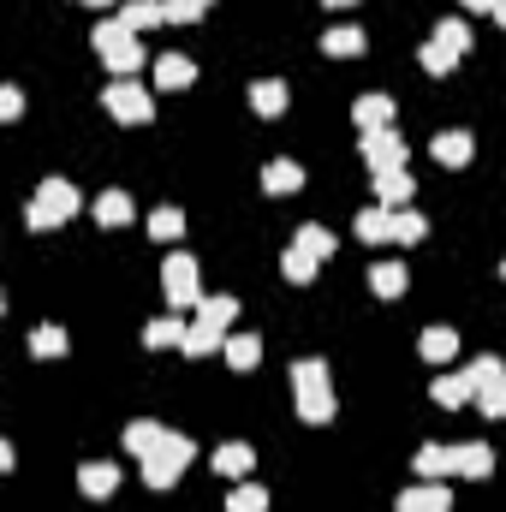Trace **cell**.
<instances>
[{
	"label": "cell",
	"instance_id": "1",
	"mask_svg": "<svg viewBox=\"0 0 506 512\" xmlns=\"http://www.w3.org/2000/svg\"><path fill=\"white\" fill-rule=\"evenodd\" d=\"M292 393H298V417L304 423H334V382H328V364L322 358H298L292 364Z\"/></svg>",
	"mask_w": 506,
	"mask_h": 512
},
{
	"label": "cell",
	"instance_id": "2",
	"mask_svg": "<svg viewBox=\"0 0 506 512\" xmlns=\"http://www.w3.org/2000/svg\"><path fill=\"white\" fill-rule=\"evenodd\" d=\"M78 209H84V197H78L72 179H42L36 197H30V209H24V227L30 233H48V227H66Z\"/></svg>",
	"mask_w": 506,
	"mask_h": 512
},
{
	"label": "cell",
	"instance_id": "3",
	"mask_svg": "<svg viewBox=\"0 0 506 512\" xmlns=\"http://www.w3.org/2000/svg\"><path fill=\"white\" fill-rule=\"evenodd\" d=\"M90 42H96V54H102V60L114 66V78H131V72L143 66V42L131 36L126 24H120V18H102Z\"/></svg>",
	"mask_w": 506,
	"mask_h": 512
},
{
	"label": "cell",
	"instance_id": "4",
	"mask_svg": "<svg viewBox=\"0 0 506 512\" xmlns=\"http://www.w3.org/2000/svg\"><path fill=\"white\" fill-rule=\"evenodd\" d=\"M161 292L173 310H197L203 304V274H197V256L191 251H173L161 262Z\"/></svg>",
	"mask_w": 506,
	"mask_h": 512
},
{
	"label": "cell",
	"instance_id": "5",
	"mask_svg": "<svg viewBox=\"0 0 506 512\" xmlns=\"http://www.w3.org/2000/svg\"><path fill=\"white\" fill-rule=\"evenodd\" d=\"M137 465H143V483H149V489H173V483L185 477V465H191V441H185V435H167V441H161L149 459H137Z\"/></svg>",
	"mask_w": 506,
	"mask_h": 512
},
{
	"label": "cell",
	"instance_id": "6",
	"mask_svg": "<svg viewBox=\"0 0 506 512\" xmlns=\"http://www.w3.org/2000/svg\"><path fill=\"white\" fill-rule=\"evenodd\" d=\"M102 108H108L120 126H149V120H155V96H149L143 84H131V78H114V84L102 90Z\"/></svg>",
	"mask_w": 506,
	"mask_h": 512
},
{
	"label": "cell",
	"instance_id": "7",
	"mask_svg": "<svg viewBox=\"0 0 506 512\" xmlns=\"http://www.w3.org/2000/svg\"><path fill=\"white\" fill-rule=\"evenodd\" d=\"M465 376H471V387H477V411H483V417H506V364L501 358L483 352Z\"/></svg>",
	"mask_w": 506,
	"mask_h": 512
},
{
	"label": "cell",
	"instance_id": "8",
	"mask_svg": "<svg viewBox=\"0 0 506 512\" xmlns=\"http://www.w3.org/2000/svg\"><path fill=\"white\" fill-rule=\"evenodd\" d=\"M364 161H370V173H393V167H405V137L387 126V131H364Z\"/></svg>",
	"mask_w": 506,
	"mask_h": 512
},
{
	"label": "cell",
	"instance_id": "9",
	"mask_svg": "<svg viewBox=\"0 0 506 512\" xmlns=\"http://www.w3.org/2000/svg\"><path fill=\"white\" fill-rule=\"evenodd\" d=\"M78 489H84L90 501H108V495L120 489V465H108V459H90V465H78Z\"/></svg>",
	"mask_w": 506,
	"mask_h": 512
},
{
	"label": "cell",
	"instance_id": "10",
	"mask_svg": "<svg viewBox=\"0 0 506 512\" xmlns=\"http://www.w3.org/2000/svg\"><path fill=\"white\" fill-rule=\"evenodd\" d=\"M417 197V179L405 173V167H393V173H376V203L381 209H405Z\"/></svg>",
	"mask_w": 506,
	"mask_h": 512
},
{
	"label": "cell",
	"instance_id": "11",
	"mask_svg": "<svg viewBox=\"0 0 506 512\" xmlns=\"http://www.w3.org/2000/svg\"><path fill=\"white\" fill-rule=\"evenodd\" d=\"M453 471L459 477H495V447H483V441H465V447H453Z\"/></svg>",
	"mask_w": 506,
	"mask_h": 512
},
{
	"label": "cell",
	"instance_id": "12",
	"mask_svg": "<svg viewBox=\"0 0 506 512\" xmlns=\"http://www.w3.org/2000/svg\"><path fill=\"white\" fill-rule=\"evenodd\" d=\"M405 286H411V274H405V262H399V256L370 262V292H376V298H399Z\"/></svg>",
	"mask_w": 506,
	"mask_h": 512
},
{
	"label": "cell",
	"instance_id": "13",
	"mask_svg": "<svg viewBox=\"0 0 506 512\" xmlns=\"http://www.w3.org/2000/svg\"><path fill=\"white\" fill-rule=\"evenodd\" d=\"M399 512H453V495H447V483H417L399 495Z\"/></svg>",
	"mask_w": 506,
	"mask_h": 512
},
{
	"label": "cell",
	"instance_id": "14",
	"mask_svg": "<svg viewBox=\"0 0 506 512\" xmlns=\"http://www.w3.org/2000/svg\"><path fill=\"white\" fill-rule=\"evenodd\" d=\"M393 114H399V108H393V96H358V102H352L358 131H387V126H393Z\"/></svg>",
	"mask_w": 506,
	"mask_h": 512
},
{
	"label": "cell",
	"instance_id": "15",
	"mask_svg": "<svg viewBox=\"0 0 506 512\" xmlns=\"http://www.w3.org/2000/svg\"><path fill=\"white\" fill-rule=\"evenodd\" d=\"M120 24H126L131 36H143V30H155V24H167V0H126V6H120Z\"/></svg>",
	"mask_w": 506,
	"mask_h": 512
},
{
	"label": "cell",
	"instance_id": "16",
	"mask_svg": "<svg viewBox=\"0 0 506 512\" xmlns=\"http://www.w3.org/2000/svg\"><path fill=\"white\" fill-rule=\"evenodd\" d=\"M167 435H173V429H161L155 417H137V423H126V453H131V459H149Z\"/></svg>",
	"mask_w": 506,
	"mask_h": 512
},
{
	"label": "cell",
	"instance_id": "17",
	"mask_svg": "<svg viewBox=\"0 0 506 512\" xmlns=\"http://www.w3.org/2000/svg\"><path fill=\"white\" fill-rule=\"evenodd\" d=\"M370 48V36L358 30V24H334L328 36H322V54H334V60H358Z\"/></svg>",
	"mask_w": 506,
	"mask_h": 512
},
{
	"label": "cell",
	"instance_id": "18",
	"mask_svg": "<svg viewBox=\"0 0 506 512\" xmlns=\"http://www.w3.org/2000/svg\"><path fill=\"white\" fill-rule=\"evenodd\" d=\"M429 155H435L441 167H465V161L477 155V143H471V131H441V137L429 143Z\"/></svg>",
	"mask_w": 506,
	"mask_h": 512
},
{
	"label": "cell",
	"instance_id": "19",
	"mask_svg": "<svg viewBox=\"0 0 506 512\" xmlns=\"http://www.w3.org/2000/svg\"><path fill=\"white\" fill-rule=\"evenodd\" d=\"M298 185H304V167H298V161H286V155H280V161H268V167H262V191H268V197H292Z\"/></svg>",
	"mask_w": 506,
	"mask_h": 512
},
{
	"label": "cell",
	"instance_id": "20",
	"mask_svg": "<svg viewBox=\"0 0 506 512\" xmlns=\"http://www.w3.org/2000/svg\"><path fill=\"white\" fill-rule=\"evenodd\" d=\"M411 471H417L423 483H441V477H453V447H441V441H429V447H417V459H411Z\"/></svg>",
	"mask_w": 506,
	"mask_h": 512
},
{
	"label": "cell",
	"instance_id": "21",
	"mask_svg": "<svg viewBox=\"0 0 506 512\" xmlns=\"http://www.w3.org/2000/svg\"><path fill=\"white\" fill-rule=\"evenodd\" d=\"M352 233L364 239V245H393V209H358V221H352Z\"/></svg>",
	"mask_w": 506,
	"mask_h": 512
},
{
	"label": "cell",
	"instance_id": "22",
	"mask_svg": "<svg viewBox=\"0 0 506 512\" xmlns=\"http://www.w3.org/2000/svg\"><path fill=\"white\" fill-rule=\"evenodd\" d=\"M155 84H161V90H191V84H197V66H191L185 54H161V60H155Z\"/></svg>",
	"mask_w": 506,
	"mask_h": 512
},
{
	"label": "cell",
	"instance_id": "23",
	"mask_svg": "<svg viewBox=\"0 0 506 512\" xmlns=\"http://www.w3.org/2000/svg\"><path fill=\"white\" fill-rule=\"evenodd\" d=\"M429 399H435L441 411H459V405H471V399H477V387H471V376L459 370V376H441V382L429 387Z\"/></svg>",
	"mask_w": 506,
	"mask_h": 512
},
{
	"label": "cell",
	"instance_id": "24",
	"mask_svg": "<svg viewBox=\"0 0 506 512\" xmlns=\"http://www.w3.org/2000/svg\"><path fill=\"white\" fill-rule=\"evenodd\" d=\"M251 465H256V453L245 447V441H227V447H215V471H221V477L245 483V477H251Z\"/></svg>",
	"mask_w": 506,
	"mask_h": 512
},
{
	"label": "cell",
	"instance_id": "25",
	"mask_svg": "<svg viewBox=\"0 0 506 512\" xmlns=\"http://www.w3.org/2000/svg\"><path fill=\"white\" fill-rule=\"evenodd\" d=\"M417 352H423L429 364H453V358H459V334H453V328H423Z\"/></svg>",
	"mask_w": 506,
	"mask_h": 512
},
{
	"label": "cell",
	"instance_id": "26",
	"mask_svg": "<svg viewBox=\"0 0 506 512\" xmlns=\"http://www.w3.org/2000/svg\"><path fill=\"white\" fill-rule=\"evenodd\" d=\"M251 108L262 114V120H280V114H286V84H280V78L251 84Z\"/></svg>",
	"mask_w": 506,
	"mask_h": 512
},
{
	"label": "cell",
	"instance_id": "27",
	"mask_svg": "<svg viewBox=\"0 0 506 512\" xmlns=\"http://www.w3.org/2000/svg\"><path fill=\"white\" fill-rule=\"evenodd\" d=\"M96 221H102V227H131L137 209H131L126 191H102V197H96Z\"/></svg>",
	"mask_w": 506,
	"mask_h": 512
},
{
	"label": "cell",
	"instance_id": "28",
	"mask_svg": "<svg viewBox=\"0 0 506 512\" xmlns=\"http://www.w3.org/2000/svg\"><path fill=\"white\" fill-rule=\"evenodd\" d=\"M221 358H227L233 370H256V364H262V340H256V334H227Z\"/></svg>",
	"mask_w": 506,
	"mask_h": 512
},
{
	"label": "cell",
	"instance_id": "29",
	"mask_svg": "<svg viewBox=\"0 0 506 512\" xmlns=\"http://www.w3.org/2000/svg\"><path fill=\"white\" fill-rule=\"evenodd\" d=\"M197 322L233 334V322H239V298H203V304H197Z\"/></svg>",
	"mask_w": 506,
	"mask_h": 512
},
{
	"label": "cell",
	"instance_id": "30",
	"mask_svg": "<svg viewBox=\"0 0 506 512\" xmlns=\"http://www.w3.org/2000/svg\"><path fill=\"white\" fill-rule=\"evenodd\" d=\"M185 334H191V328H185L179 310H173V316H155V322L143 328V346H185Z\"/></svg>",
	"mask_w": 506,
	"mask_h": 512
},
{
	"label": "cell",
	"instance_id": "31",
	"mask_svg": "<svg viewBox=\"0 0 506 512\" xmlns=\"http://www.w3.org/2000/svg\"><path fill=\"white\" fill-rule=\"evenodd\" d=\"M417 60H423V72H429V78H447V72L459 66V54H453L447 42H435V36H429V42L417 48Z\"/></svg>",
	"mask_w": 506,
	"mask_h": 512
},
{
	"label": "cell",
	"instance_id": "32",
	"mask_svg": "<svg viewBox=\"0 0 506 512\" xmlns=\"http://www.w3.org/2000/svg\"><path fill=\"white\" fill-rule=\"evenodd\" d=\"M221 346H227V334H221V328L191 322V334H185V358H209V352H221Z\"/></svg>",
	"mask_w": 506,
	"mask_h": 512
},
{
	"label": "cell",
	"instance_id": "33",
	"mask_svg": "<svg viewBox=\"0 0 506 512\" xmlns=\"http://www.w3.org/2000/svg\"><path fill=\"white\" fill-rule=\"evenodd\" d=\"M316 268H322V262H316V256H304L298 245H292V251L280 256V274H286L292 286H310V280H316Z\"/></svg>",
	"mask_w": 506,
	"mask_h": 512
},
{
	"label": "cell",
	"instance_id": "34",
	"mask_svg": "<svg viewBox=\"0 0 506 512\" xmlns=\"http://www.w3.org/2000/svg\"><path fill=\"white\" fill-rule=\"evenodd\" d=\"M227 512H268V489H262V483H233Z\"/></svg>",
	"mask_w": 506,
	"mask_h": 512
},
{
	"label": "cell",
	"instance_id": "35",
	"mask_svg": "<svg viewBox=\"0 0 506 512\" xmlns=\"http://www.w3.org/2000/svg\"><path fill=\"white\" fill-rule=\"evenodd\" d=\"M179 233H185V215H179V209H155V215H149V239H155V245H173Z\"/></svg>",
	"mask_w": 506,
	"mask_h": 512
},
{
	"label": "cell",
	"instance_id": "36",
	"mask_svg": "<svg viewBox=\"0 0 506 512\" xmlns=\"http://www.w3.org/2000/svg\"><path fill=\"white\" fill-rule=\"evenodd\" d=\"M423 233H429V221L417 209H393V245H417Z\"/></svg>",
	"mask_w": 506,
	"mask_h": 512
},
{
	"label": "cell",
	"instance_id": "37",
	"mask_svg": "<svg viewBox=\"0 0 506 512\" xmlns=\"http://www.w3.org/2000/svg\"><path fill=\"white\" fill-rule=\"evenodd\" d=\"M298 251H304V256H316V262H322V256H334V233L310 221V227H298Z\"/></svg>",
	"mask_w": 506,
	"mask_h": 512
},
{
	"label": "cell",
	"instance_id": "38",
	"mask_svg": "<svg viewBox=\"0 0 506 512\" xmlns=\"http://www.w3.org/2000/svg\"><path fill=\"white\" fill-rule=\"evenodd\" d=\"M30 352L36 358H66V328H36L30 334Z\"/></svg>",
	"mask_w": 506,
	"mask_h": 512
},
{
	"label": "cell",
	"instance_id": "39",
	"mask_svg": "<svg viewBox=\"0 0 506 512\" xmlns=\"http://www.w3.org/2000/svg\"><path fill=\"white\" fill-rule=\"evenodd\" d=\"M215 0H167V24H197Z\"/></svg>",
	"mask_w": 506,
	"mask_h": 512
},
{
	"label": "cell",
	"instance_id": "40",
	"mask_svg": "<svg viewBox=\"0 0 506 512\" xmlns=\"http://www.w3.org/2000/svg\"><path fill=\"white\" fill-rule=\"evenodd\" d=\"M18 114H24V90L6 84V90H0V120H18Z\"/></svg>",
	"mask_w": 506,
	"mask_h": 512
},
{
	"label": "cell",
	"instance_id": "41",
	"mask_svg": "<svg viewBox=\"0 0 506 512\" xmlns=\"http://www.w3.org/2000/svg\"><path fill=\"white\" fill-rule=\"evenodd\" d=\"M459 6H465V12H489V18H495V6H501V0H459Z\"/></svg>",
	"mask_w": 506,
	"mask_h": 512
},
{
	"label": "cell",
	"instance_id": "42",
	"mask_svg": "<svg viewBox=\"0 0 506 512\" xmlns=\"http://www.w3.org/2000/svg\"><path fill=\"white\" fill-rule=\"evenodd\" d=\"M322 6H328V12H346V6H358V0H322Z\"/></svg>",
	"mask_w": 506,
	"mask_h": 512
},
{
	"label": "cell",
	"instance_id": "43",
	"mask_svg": "<svg viewBox=\"0 0 506 512\" xmlns=\"http://www.w3.org/2000/svg\"><path fill=\"white\" fill-rule=\"evenodd\" d=\"M495 24H501V30H506V0H501V6H495Z\"/></svg>",
	"mask_w": 506,
	"mask_h": 512
},
{
	"label": "cell",
	"instance_id": "44",
	"mask_svg": "<svg viewBox=\"0 0 506 512\" xmlns=\"http://www.w3.org/2000/svg\"><path fill=\"white\" fill-rule=\"evenodd\" d=\"M84 6H114V0H84Z\"/></svg>",
	"mask_w": 506,
	"mask_h": 512
},
{
	"label": "cell",
	"instance_id": "45",
	"mask_svg": "<svg viewBox=\"0 0 506 512\" xmlns=\"http://www.w3.org/2000/svg\"><path fill=\"white\" fill-rule=\"evenodd\" d=\"M501 280H506V256H501Z\"/></svg>",
	"mask_w": 506,
	"mask_h": 512
}]
</instances>
